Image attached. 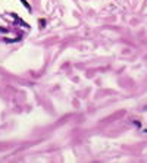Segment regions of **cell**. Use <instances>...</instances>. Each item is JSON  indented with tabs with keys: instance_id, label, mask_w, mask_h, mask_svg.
Segmentation results:
<instances>
[{
	"instance_id": "cell-2",
	"label": "cell",
	"mask_w": 147,
	"mask_h": 163,
	"mask_svg": "<svg viewBox=\"0 0 147 163\" xmlns=\"http://www.w3.org/2000/svg\"><path fill=\"white\" fill-rule=\"evenodd\" d=\"M144 132H147V129H144Z\"/></svg>"
},
{
	"instance_id": "cell-1",
	"label": "cell",
	"mask_w": 147,
	"mask_h": 163,
	"mask_svg": "<svg viewBox=\"0 0 147 163\" xmlns=\"http://www.w3.org/2000/svg\"><path fill=\"white\" fill-rule=\"evenodd\" d=\"M21 2H22V5L25 6L27 9H28V12H31V10H32V9H31V6H29V3L27 2V0H21Z\"/></svg>"
}]
</instances>
